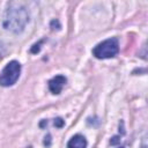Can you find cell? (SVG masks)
Returning <instances> with one entry per match:
<instances>
[{"instance_id":"cell-4","label":"cell","mask_w":148,"mask_h":148,"mask_svg":"<svg viewBox=\"0 0 148 148\" xmlns=\"http://www.w3.org/2000/svg\"><path fill=\"white\" fill-rule=\"evenodd\" d=\"M67 82V79L64 76V75H56L54 77H52L50 81H49V89L52 94L54 95H58L61 92L64 86L66 84Z\"/></svg>"},{"instance_id":"cell-9","label":"cell","mask_w":148,"mask_h":148,"mask_svg":"<svg viewBox=\"0 0 148 148\" xmlns=\"http://www.w3.org/2000/svg\"><path fill=\"white\" fill-rule=\"evenodd\" d=\"M119 148H124V147H119Z\"/></svg>"},{"instance_id":"cell-2","label":"cell","mask_w":148,"mask_h":148,"mask_svg":"<svg viewBox=\"0 0 148 148\" xmlns=\"http://www.w3.org/2000/svg\"><path fill=\"white\" fill-rule=\"evenodd\" d=\"M118 52H119V44H118V39L114 37L108 38L98 43L92 49V56L96 57L97 59L113 58L118 54Z\"/></svg>"},{"instance_id":"cell-8","label":"cell","mask_w":148,"mask_h":148,"mask_svg":"<svg viewBox=\"0 0 148 148\" xmlns=\"http://www.w3.org/2000/svg\"><path fill=\"white\" fill-rule=\"evenodd\" d=\"M120 141V139H119V136H113L111 140H110V143L111 145H117L118 142Z\"/></svg>"},{"instance_id":"cell-7","label":"cell","mask_w":148,"mask_h":148,"mask_svg":"<svg viewBox=\"0 0 148 148\" xmlns=\"http://www.w3.org/2000/svg\"><path fill=\"white\" fill-rule=\"evenodd\" d=\"M43 43V40H40L39 43H37V44H35L32 47H31V53H37V52H39V50H40V44Z\"/></svg>"},{"instance_id":"cell-6","label":"cell","mask_w":148,"mask_h":148,"mask_svg":"<svg viewBox=\"0 0 148 148\" xmlns=\"http://www.w3.org/2000/svg\"><path fill=\"white\" fill-rule=\"evenodd\" d=\"M64 124H65V120H64L62 118L59 117V118H56V119H54V126H56V127H59V128H60V127L64 126Z\"/></svg>"},{"instance_id":"cell-5","label":"cell","mask_w":148,"mask_h":148,"mask_svg":"<svg viewBox=\"0 0 148 148\" xmlns=\"http://www.w3.org/2000/svg\"><path fill=\"white\" fill-rule=\"evenodd\" d=\"M67 148H87V140L83 135L76 134L67 142Z\"/></svg>"},{"instance_id":"cell-3","label":"cell","mask_w":148,"mask_h":148,"mask_svg":"<svg viewBox=\"0 0 148 148\" xmlns=\"http://www.w3.org/2000/svg\"><path fill=\"white\" fill-rule=\"evenodd\" d=\"M20 73H21L20 62L16 60L9 61L0 73V86H2V87L13 86L18 80Z\"/></svg>"},{"instance_id":"cell-1","label":"cell","mask_w":148,"mask_h":148,"mask_svg":"<svg viewBox=\"0 0 148 148\" xmlns=\"http://www.w3.org/2000/svg\"><path fill=\"white\" fill-rule=\"evenodd\" d=\"M28 22H29L28 9L18 2H10L3 14V21H2L3 28L10 32L20 34L24 30Z\"/></svg>"}]
</instances>
